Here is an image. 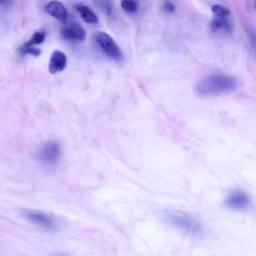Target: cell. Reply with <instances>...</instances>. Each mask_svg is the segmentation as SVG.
I'll list each match as a JSON object with an SVG mask.
<instances>
[{
    "label": "cell",
    "mask_w": 256,
    "mask_h": 256,
    "mask_svg": "<svg viewBox=\"0 0 256 256\" xmlns=\"http://www.w3.org/2000/svg\"><path fill=\"white\" fill-rule=\"evenodd\" d=\"M94 38L100 49L107 56L114 60H121L122 52L111 36L104 32H97L95 33Z\"/></svg>",
    "instance_id": "cell-5"
},
{
    "label": "cell",
    "mask_w": 256,
    "mask_h": 256,
    "mask_svg": "<svg viewBox=\"0 0 256 256\" xmlns=\"http://www.w3.org/2000/svg\"><path fill=\"white\" fill-rule=\"evenodd\" d=\"M61 146L56 141H49L43 144L37 151L36 157L38 161L45 166H54L61 159Z\"/></svg>",
    "instance_id": "cell-3"
},
{
    "label": "cell",
    "mask_w": 256,
    "mask_h": 256,
    "mask_svg": "<svg viewBox=\"0 0 256 256\" xmlns=\"http://www.w3.org/2000/svg\"><path fill=\"white\" fill-rule=\"evenodd\" d=\"M54 256H63V255H54Z\"/></svg>",
    "instance_id": "cell-18"
},
{
    "label": "cell",
    "mask_w": 256,
    "mask_h": 256,
    "mask_svg": "<svg viewBox=\"0 0 256 256\" xmlns=\"http://www.w3.org/2000/svg\"><path fill=\"white\" fill-rule=\"evenodd\" d=\"M121 8L126 13H135L138 9V2L136 0H121Z\"/></svg>",
    "instance_id": "cell-12"
},
{
    "label": "cell",
    "mask_w": 256,
    "mask_h": 256,
    "mask_svg": "<svg viewBox=\"0 0 256 256\" xmlns=\"http://www.w3.org/2000/svg\"><path fill=\"white\" fill-rule=\"evenodd\" d=\"M225 205L232 210H246L250 205V197L241 190H235L226 197Z\"/></svg>",
    "instance_id": "cell-6"
},
{
    "label": "cell",
    "mask_w": 256,
    "mask_h": 256,
    "mask_svg": "<svg viewBox=\"0 0 256 256\" xmlns=\"http://www.w3.org/2000/svg\"><path fill=\"white\" fill-rule=\"evenodd\" d=\"M163 8L165 11H167L168 13H172L175 11V6L174 4L171 2V1H165L164 2V5H163Z\"/></svg>",
    "instance_id": "cell-16"
},
{
    "label": "cell",
    "mask_w": 256,
    "mask_h": 256,
    "mask_svg": "<svg viewBox=\"0 0 256 256\" xmlns=\"http://www.w3.org/2000/svg\"><path fill=\"white\" fill-rule=\"evenodd\" d=\"M67 66V57L64 52L60 50H55L51 54L49 63H48V70L51 74H56L62 72Z\"/></svg>",
    "instance_id": "cell-7"
},
{
    "label": "cell",
    "mask_w": 256,
    "mask_h": 256,
    "mask_svg": "<svg viewBox=\"0 0 256 256\" xmlns=\"http://www.w3.org/2000/svg\"><path fill=\"white\" fill-rule=\"evenodd\" d=\"M23 217L28 222L45 230H55L57 228V222L55 218L42 211L26 209L23 211Z\"/></svg>",
    "instance_id": "cell-4"
},
{
    "label": "cell",
    "mask_w": 256,
    "mask_h": 256,
    "mask_svg": "<svg viewBox=\"0 0 256 256\" xmlns=\"http://www.w3.org/2000/svg\"><path fill=\"white\" fill-rule=\"evenodd\" d=\"M45 12L59 21H65L68 16V11L66 7L61 2L56 0L50 1L45 6Z\"/></svg>",
    "instance_id": "cell-9"
},
{
    "label": "cell",
    "mask_w": 256,
    "mask_h": 256,
    "mask_svg": "<svg viewBox=\"0 0 256 256\" xmlns=\"http://www.w3.org/2000/svg\"><path fill=\"white\" fill-rule=\"evenodd\" d=\"M238 87L237 79L225 74H212L199 80L195 91L199 96H216L231 93Z\"/></svg>",
    "instance_id": "cell-1"
},
{
    "label": "cell",
    "mask_w": 256,
    "mask_h": 256,
    "mask_svg": "<svg viewBox=\"0 0 256 256\" xmlns=\"http://www.w3.org/2000/svg\"><path fill=\"white\" fill-rule=\"evenodd\" d=\"M211 29L214 32L223 31V32H231L233 29L232 22L229 17H215L211 21Z\"/></svg>",
    "instance_id": "cell-10"
},
{
    "label": "cell",
    "mask_w": 256,
    "mask_h": 256,
    "mask_svg": "<svg viewBox=\"0 0 256 256\" xmlns=\"http://www.w3.org/2000/svg\"><path fill=\"white\" fill-rule=\"evenodd\" d=\"M254 6H255V9H256V0H254Z\"/></svg>",
    "instance_id": "cell-17"
},
{
    "label": "cell",
    "mask_w": 256,
    "mask_h": 256,
    "mask_svg": "<svg viewBox=\"0 0 256 256\" xmlns=\"http://www.w3.org/2000/svg\"><path fill=\"white\" fill-rule=\"evenodd\" d=\"M45 36H46V33H45L44 30L36 31V32L33 34V36L29 39V41L26 42V44L31 45V46H35V45L41 44V43L44 41Z\"/></svg>",
    "instance_id": "cell-14"
},
{
    "label": "cell",
    "mask_w": 256,
    "mask_h": 256,
    "mask_svg": "<svg viewBox=\"0 0 256 256\" xmlns=\"http://www.w3.org/2000/svg\"><path fill=\"white\" fill-rule=\"evenodd\" d=\"M165 219L173 227L192 236H200L203 234V228L200 222L191 215L181 211H170L166 214Z\"/></svg>",
    "instance_id": "cell-2"
},
{
    "label": "cell",
    "mask_w": 256,
    "mask_h": 256,
    "mask_svg": "<svg viewBox=\"0 0 256 256\" xmlns=\"http://www.w3.org/2000/svg\"><path fill=\"white\" fill-rule=\"evenodd\" d=\"M19 52L21 54H29V55H32V56H39L41 54V50L35 46H31V45H28L26 43H24L20 48H19Z\"/></svg>",
    "instance_id": "cell-15"
},
{
    "label": "cell",
    "mask_w": 256,
    "mask_h": 256,
    "mask_svg": "<svg viewBox=\"0 0 256 256\" xmlns=\"http://www.w3.org/2000/svg\"><path fill=\"white\" fill-rule=\"evenodd\" d=\"M76 9L79 12L82 20L85 23H87V24H97L99 22L97 15L89 7L80 4V5L76 6Z\"/></svg>",
    "instance_id": "cell-11"
},
{
    "label": "cell",
    "mask_w": 256,
    "mask_h": 256,
    "mask_svg": "<svg viewBox=\"0 0 256 256\" xmlns=\"http://www.w3.org/2000/svg\"><path fill=\"white\" fill-rule=\"evenodd\" d=\"M61 34L63 38L73 41H83L86 38L85 30L76 23L63 26L61 28Z\"/></svg>",
    "instance_id": "cell-8"
},
{
    "label": "cell",
    "mask_w": 256,
    "mask_h": 256,
    "mask_svg": "<svg viewBox=\"0 0 256 256\" xmlns=\"http://www.w3.org/2000/svg\"><path fill=\"white\" fill-rule=\"evenodd\" d=\"M211 10L215 17H230V10L223 5L215 4L211 7Z\"/></svg>",
    "instance_id": "cell-13"
}]
</instances>
